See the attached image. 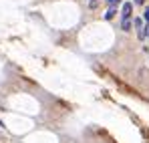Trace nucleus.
<instances>
[{
  "label": "nucleus",
  "instance_id": "obj_5",
  "mask_svg": "<svg viewBox=\"0 0 149 143\" xmlns=\"http://www.w3.org/2000/svg\"><path fill=\"white\" fill-rule=\"evenodd\" d=\"M107 2H109V6H117L121 0H107Z\"/></svg>",
  "mask_w": 149,
  "mask_h": 143
},
{
  "label": "nucleus",
  "instance_id": "obj_8",
  "mask_svg": "<svg viewBox=\"0 0 149 143\" xmlns=\"http://www.w3.org/2000/svg\"><path fill=\"white\" fill-rule=\"evenodd\" d=\"M145 32H147V34H149V24H147V26H145Z\"/></svg>",
  "mask_w": 149,
  "mask_h": 143
},
{
  "label": "nucleus",
  "instance_id": "obj_9",
  "mask_svg": "<svg viewBox=\"0 0 149 143\" xmlns=\"http://www.w3.org/2000/svg\"><path fill=\"white\" fill-rule=\"evenodd\" d=\"M91 2H97V0H91Z\"/></svg>",
  "mask_w": 149,
  "mask_h": 143
},
{
  "label": "nucleus",
  "instance_id": "obj_4",
  "mask_svg": "<svg viewBox=\"0 0 149 143\" xmlns=\"http://www.w3.org/2000/svg\"><path fill=\"white\" fill-rule=\"evenodd\" d=\"M115 12H117V8H115V6H109V10L105 12V18H107V20H111V18L115 16Z\"/></svg>",
  "mask_w": 149,
  "mask_h": 143
},
{
  "label": "nucleus",
  "instance_id": "obj_7",
  "mask_svg": "<svg viewBox=\"0 0 149 143\" xmlns=\"http://www.w3.org/2000/svg\"><path fill=\"white\" fill-rule=\"evenodd\" d=\"M133 2H135V4H143L145 0H133Z\"/></svg>",
  "mask_w": 149,
  "mask_h": 143
},
{
  "label": "nucleus",
  "instance_id": "obj_3",
  "mask_svg": "<svg viewBox=\"0 0 149 143\" xmlns=\"http://www.w3.org/2000/svg\"><path fill=\"white\" fill-rule=\"evenodd\" d=\"M121 28H123L125 32H129V30L133 28V22H131V18H121Z\"/></svg>",
  "mask_w": 149,
  "mask_h": 143
},
{
  "label": "nucleus",
  "instance_id": "obj_2",
  "mask_svg": "<svg viewBox=\"0 0 149 143\" xmlns=\"http://www.w3.org/2000/svg\"><path fill=\"white\" fill-rule=\"evenodd\" d=\"M131 10H133V2H125L121 8V18H131Z\"/></svg>",
  "mask_w": 149,
  "mask_h": 143
},
{
  "label": "nucleus",
  "instance_id": "obj_1",
  "mask_svg": "<svg viewBox=\"0 0 149 143\" xmlns=\"http://www.w3.org/2000/svg\"><path fill=\"white\" fill-rule=\"evenodd\" d=\"M133 26L137 28V34H139V38H145V36H147V32H145V26H143V20H141V18H135V20H133Z\"/></svg>",
  "mask_w": 149,
  "mask_h": 143
},
{
  "label": "nucleus",
  "instance_id": "obj_6",
  "mask_svg": "<svg viewBox=\"0 0 149 143\" xmlns=\"http://www.w3.org/2000/svg\"><path fill=\"white\" fill-rule=\"evenodd\" d=\"M143 18H145V20H147V24H149V8L143 12Z\"/></svg>",
  "mask_w": 149,
  "mask_h": 143
}]
</instances>
